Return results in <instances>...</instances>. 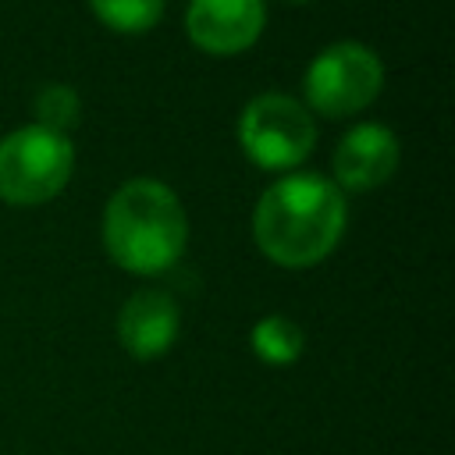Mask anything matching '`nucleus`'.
I'll return each instance as SVG.
<instances>
[{
	"label": "nucleus",
	"instance_id": "f257e3e1",
	"mask_svg": "<svg viewBox=\"0 0 455 455\" xmlns=\"http://www.w3.org/2000/svg\"><path fill=\"white\" fill-rule=\"evenodd\" d=\"M341 188L323 174H284L274 181L252 213L256 245L281 267L320 263L345 231Z\"/></svg>",
	"mask_w": 455,
	"mask_h": 455
},
{
	"label": "nucleus",
	"instance_id": "f03ea898",
	"mask_svg": "<svg viewBox=\"0 0 455 455\" xmlns=\"http://www.w3.org/2000/svg\"><path fill=\"white\" fill-rule=\"evenodd\" d=\"M185 210L178 196L153 178L124 181L103 213V242L117 267L132 274H160L185 249Z\"/></svg>",
	"mask_w": 455,
	"mask_h": 455
},
{
	"label": "nucleus",
	"instance_id": "7ed1b4c3",
	"mask_svg": "<svg viewBox=\"0 0 455 455\" xmlns=\"http://www.w3.org/2000/svg\"><path fill=\"white\" fill-rule=\"evenodd\" d=\"M75 167L71 139L43 124H25L0 139V199L43 203L57 196Z\"/></svg>",
	"mask_w": 455,
	"mask_h": 455
},
{
	"label": "nucleus",
	"instance_id": "20e7f679",
	"mask_svg": "<svg viewBox=\"0 0 455 455\" xmlns=\"http://www.w3.org/2000/svg\"><path fill=\"white\" fill-rule=\"evenodd\" d=\"M380 82H384L380 57L370 46L345 39L320 50L306 68V100L320 114L341 117L363 110L380 92Z\"/></svg>",
	"mask_w": 455,
	"mask_h": 455
},
{
	"label": "nucleus",
	"instance_id": "39448f33",
	"mask_svg": "<svg viewBox=\"0 0 455 455\" xmlns=\"http://www.w3.org/2000/svg\"><path fill=\"white\" fill-rule=\"evenodd\" d=\"M238 139L259 167H291L313 149L316 124L309 107H302L299 100L284 92H263L245 103Z\"/></svg>",
	"mask_w": 455,
	"mask_h": 455
},
{
	"label": "nucleus",
	"instance_id": "423d86ee",
	"mask_svg": "<svg viewBox=\"0 0 455 455\" xmlns=\"http://www.w3.org/2000/svg\"><path fill=\"white\" fill-rule=\"evenodd\" d=\"M178 331H181L178 302L156 288L135 291L117 313V338L135 359H160L178 341Z\"/></svg>",
	"mask_w": 455,
	"mask_h": 455
},
{
	"label": "nucleus",
	"instance_id": "0eeeda50",
	"mask_svg": "<svg viewBox=\"0 0 455 455\" xmlns=\"http://www.w3.org/2000/svg\"><path fill=\"white\" fill-rule=\"evenodd\" d=\"M263 0H188V36L213 53H235L249 46L263 28Z\"/></svg>",
	"mask_w": 455,
	"mask_h": 455
},
{
	"label": "nucleus",
	"instance_id": "6e6552de",
	"mask_svg": "<svg viewBox=\"0 0 455 455\" xmlns=\"http://www.w3.org/2000/svg\"><path fill=\"white\" fill-rule=\"evenodd\" d=\"M398 167V139L384 124H355L334 149V174L345 188H373Z\"/></svg>",
	"mask_w": 455,
	"mask_h": 455
},
{
	"label": "nucleus",
	"instance_id": "1a4fd4ad",
	"mask_svg": "<svg viewBox=\"0 0 455 455\" xmlns=\"http://www.w3.org/2000/svg\"><path fill=\"white\" fill-rule=\"evenodd\" d=\"M249 345H252V352L263 363H270V366H291L302 355V348H306V334H302V327L291 316L270 313V316H263V320L252 323Z\"/></svg>",
	"mask_w": 455,
	"mask_h": 455
},
{
	"label": "nucleus",
	"instance_id": "9d476101",
	"mask_svg": "<svg viewBox=\"0 0 455 455\" xmlns=\"http://www.w3.org/2000/svg\"><path fill=\"white\" fill-rule=\"evenodd\" d=\"M89 4L107 25L121 28V32H142L164 11V0H89Z\"/></svg>",
	"mask_w": 455,
	"mask_h": 455
},
{
	"label": "nucleus",
	"instance_id": "9b49d317",
	"mask_svg": "<svg viewBox=\"0 0 455 455\" xmlns=\"http://www.w3.org/2000/svg\"><path fill=\"white\" fill-rule=\"evenodd\" d=\"M36 114H39V124L50 128V132H68L75 121H78V92L71 85H60V82H50L36 92Z\"/></svg>",
	"mask_w": 455,
	"mask_h": 455
}]
</instances>
